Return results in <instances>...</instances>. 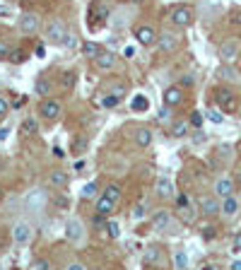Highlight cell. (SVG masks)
I'll use <instances>...</instances> for the list:
<instances>
[{
    "label": "cell",
    "mask_w": 241,
    "mask_h": 270,
    "mask_svg": "<svg viewBox=\"0 0 241 270\" xmlns=\"http://www.w3.org/2000/svg\"><path fill=\"white\" fill-rule=\"evenodd\" d=\"M241 56V41L239 39H229L220 46V58L222 63H234L237 58Z\"/></svg>",
    "instance_id": "cell-1"
},
{
    "label": "cell",
    "mask_w": 241,
    "mask_h": 270,
    "mask_svg": "<svg viewBox=\"0 0 241 270\" xmlns=\"http://www.w3.org/2000/svg\"><path fill=\"white\" fill-rule=\"evenodd\" d=\"M176 212H179V217H181L183 224H193L195 217H198L195 207L190 205V201H188L186 196H179V201H176Z\"/></svg>",
    "instance_id": "cell-2"
},
{
    "label": "cell",
    "mask_w": 241,
    "mask_h": 270,
    "mask_svg": "<svg viewBox=\"0 0 241 270\" xmlns=\"http://www.w3.org/2000/svg\"><path fill=\"white\" fill-rule=\"evenodd\" d=\"M217 104H220V109L222 111H227V114H234L237 111V106H239V101H237V97L229 92V89H217Z\"/></svg>",
    "instance_id": "cell-3"
},
{
    "label": "cell",
    "mask_w": 241,
    "mask_h": 270,
    "mask_svg": "<svg viewBox=\"0 0 241 270\" xmlns=\"http://www.w3.org/2000/svg\"><path fill=\"white\" fill-rule=\"evenodd\" d=\"M169 19H172L176 27H190V22H193V10H190V7H186V5L174 7V10H172V15H169Z\"/></svg>",
    "instance_id": "cell-4"
},
{
    "label": "cell",
    "mask_w": 241,
    "mask_h": 270,
    "mask_svg": "<svg viewBox=\"0 0 241 270\" xmlns=\"http://www.w3.org/2000/svg\"><path fill=\"white\" fill-rule=\"evenodd\" d=\"M65 236H68L70 241H75V244H80V241H82L85 229H82V222H80L77 217L68 219V224H65Z\"/></svg>",
    "instance_id": "cell-5"
},
{
    "label": "cell",
    "mask_w": 241,
    "mask_h": 270,
    "mask_svg": "<svg viewBox=\"0 0 241 270\" xmlns=\"http://www.w3.org/2000/svg\"><path fill=\"white\" fill-rule=\"evenodd\" d=\"M63 36H65V27H63V22L53 19V22L46 27V41H49V44H63Z\"/></svg>",
    "instance_id": "cell-6"
},
{
    "label": "cell",
    "mask_w": 241,
    "mask_h": 270,
    "mask_svg": "<svg viewBox=\"0 0 241 270\" xmlns=\"http://www.w3.org/2000/svg\"><path fill=\"white\" fill-rule=\"evenodd\" d=\"M135 39H138V44L140 46H155L157 44V32L152 29V27H140L138 32H135Z\"/></svg>",
    "instance_id": "cell-7"
},
{
    "label": "cell",
    "mask_w": 241,
    "mask_h": 270,
    "mask_svg": "<svg viewBox=\"0 0 241 270\" xmlns=\"http://www.w3.org/2000/svg\"><path fill=\"white\" fill-rule=\"evenodd\" d=\"M239 210H241V205H239V201L234 198V193H232V196H227V198H222L220 212H222L224 217H237V215H239Z\"/></svg>",
    "instance_id": "cell-8"
},
{
    "label": "cell",
    "mask_w": 241,
    "mask_h": 270,
    "mask_svg": "<svg viewBox=\"0 0 241 270\" xmlns=\"http://www.w3.org/2000/svg\"><path fill=\"white\" fill-rule=\"evenodd\" d=\"M19 29H22L24 34H34V32L39 29V17L32 15V12H24V15L19 17Z\"/></svg>",
    "instance_id": "cell-9"
},
{
    "label": "cell",
    "mask_w": 241,
    "mask_h": 270,
    "mask_svg": "<svg viewBox=\"0 0 241 270\" xmlns=\"http://www.w3.org/2000/svg\"><path fill=\"white\" fill-rule=\"evenodd\" d=\"M155 188H157V196H159L162 201H169V198L174 196V184H172V181H169L167 176H159V179H157V186H155Z\"/></svg>",
    "instance_id": "cell-10"
},
{
    "label": "cell",
    "mask_w": 241,
    "mask_h": 270,
    "mask_svg": "<svg viewBox=\"0 0 241 270\" xmlns=\"http://www.w3.org/2000/svg\"><path fill=\"white\" fill-rule=\"evenodd\" d=\"M29 236H32V227H29L27 222H17L15 229H12V239H15L17 244H27Z\"/></svg>",
    "instance_id": "cell-11"
},
{
    "label": "cell",
    "mask_w": 241,
    "mask_h": 270,
    "mask_svg": "<svg viewBox=\"0 0 241 270\" xmlns=\"http://www.w3.org/2000/svg\"><path fill=\"white\" fill-rule=\"evenodd\" d=\"M157 44H159V49H162L164 53H169V51H174V49L179 46V39H176V34L164 32V34H159V36H157Z\"/></svg>",
    "instance_id": "cell-12"
},
{
    "label": "cell",
    "mask_w": 241,
    "mask_h": 270,
    "mask_svg": "<svg viewBox=\"0 0 241 270\" xmlns=\"http://www.w3.org/2000/svg\"><path fill=\"white\" fill-rule=\"evenodd\" d=\"M234 193V181L232 179H217V184H215V196L217 198H227V196H232Z\"/></svg>",
    "instance_id": "cell-13"
},
{
    "label": "cell",
    "mask_w": 241,
    "mask_h": 270,
    "mask_svg": "<svg viewBox=\"0 0 241 270\" xmlns=\"http://www.w3.org/2000/svg\"><path fill=\"white\" fill-rule=\"evenodd\" d=\"M169 222H172V217H169V210H159V212H155V215H152V227H155L157 232H164V229H169Z\"/></svg>",
    "instance_id": "cell-14"
},
{
    "label": "cell",
    "mask_w": 241,
    "mask_h": 270,
    "mask_svg": "<svg viewBox=\"0 0 241 270\" xmlns=\"http://www.w3.org/2000/svg\"><path fill=\"white\" fill-rule=\"evenodd\" d=\"M220 205H222V202L217 201V198H207V196H205V198L200 201V212L207 215V217H212V215L220 212Z\"/></svg>",
    "instance_id": "cell-15"
},
{
    "label": "cell",
    "mask_w": 241,
    "mask_h": 270,
    "mask_svg": "<svg viewBox=\"0 0 241 270\" xmlns=\"http://www.w3.org/2000/svg\"><path fill=\"white\" fill-rule=\"evenodd\" d=\"M41 114H44L46 118H58L60 116V101H56V99H46V101L41 104Z\"/></svg>",
    "instance_id": "cell-16"
},
{
    "label": "cell",
    "mask_w": 241,
    "mask_h": 270,
    "mask_svg": "<svg viewBox=\"0 0 241 270\" xmlns=\"http://www.w3.org/2000/svg\"><path fill=\"white\" fill-rule=\"evenodd\" d=\"M94 61H97V68H99V70H111V68L116 66V56H114L111 51H102Z\"/></svg>",
    "instance_id": "cell-17"
},
{
    "label": "cell",
    "mask_w": 241,
    "mask_h": 270,
    "mask_svg": "<svg viewBox=\"0 0 241 270\" xmlns=\"http://www.w3.org/2000/svg\"><path fill=\"white\" fill-rule=\"evenodd\" d=\"M44 202H46V193H44L41 188H36L34 193H29V198H27V207H29V210H41V207H44Z\"/></svg>",
    "instance_id": "cell-18"
},
{
    "label": "cell",
    "mask_w": 241,
    "mask_h": 270,
    "mask_svg": "<svg viewBox=\"0 0 241 270\" xmlns=\"http://www.w3.org/2000/svg\"><path fill=\"white\" fill-rule=\"evenodd\" d=\"M183 101V92H181V87H169L167 92H164V104L167 106H176Z\"/></svg>",
    "instance_id": "cell-19"
},
{
    "label": "cell",
    "mask_w": 241,
    "mask_h": 270,
    "mask_svg": "<svg viewBox=\"0 0 241 270\" xmlns=\"http://www.w3.org/2000/svg\"><path fill=\"white\" fill-rule=\"evenodd\" d=\"M135 142H138L140 147H150V142H152V131H150V128H138V131H135Z\"/></svg>",
    "instance_id": "cell-20"
},
{
    "label": "cell",
    "mask_w": 241,
    "mask_h": 270,
    "mask_svg": "<svg viewBox=\"0 0 241 270\" xmlns=\"http://www.w3.org/2000/svg\"><path fill=\"white\" fill-rule=\"evenodd\" d=\"M80 196H82V201H94V198L99 196V186H97L94 181H89V184L82 186V193H80Z\"/></svg>",
    "instance_id": "cell-21"
},
{
    "label": "cell",
    "mask_w": 241,
    "mask_h": 270,
    "mask_svg": "<svg viewBox=\"0 0 241 270\" xmlns=\"http://www.w3.org/2000/svg\"><path fill=\"white\" fill-rule=\"evenodd\" d=\"M49 181H51L53 188H65V186H68V174H65V171H51Z\"/></svg>",
    "instance_id": "cell-22"
},
{
    "label": "cell",
    "mask_w": 241,
    "mask_h": 270,
    "mask_svg": "<svg viewBox=\"0 0 241 270\" xmlns=\"http://www.w3.org/2000/svg\"><path fill=\"white\" fill-rule=\"evenodd\" d=\"M114 205H116V202L111 201V198H109V196H102V198H99V201H97V212H99V215H104V217H106V215H109V212H111V210H114Z\"/></svg>",
    "instance_id": "cell-23"
},
{
    "label": "cell",
    "mask_w": 241,
    "mask_h": 270,
    "mask_svg": "<svg viewBox=\"0 0 241 270\" xmlns=\"http://www.w3.org/2000/svg\"><path fill=\"white\" fill-rule=\"evenodd\" d=\"M220 77H222V80H229V82H239V72L232 68V63H224V68L220 70Z\"/></svg>",
    "instance_id": "cell-24"
},
{
    "label": "cell",
    "mask_w": 241,
    "mask_h": 270,
    "mask_svg": "<svg viewBox=\"0 0 241 270\" xmlns=\"http://www.w3.org/2000/svg\"><path fill=\"white\" fill-rule=\"evenodd\" d=\"M82 53L89 56V58H97V56L102 53V49H99V44H94V41H85V44H82Z\"/></svg>",
    "instance_id": "cell-25"
},
{
    "label": "cell",
    "mask_w": 241,
    "mask_h": 270,
    "mask_svg": "<svg viewBox=\"0 0 241 270\" xmlns=\"http://www.w3.org/2000/svg\"><path fill=\"white\" fill-rule=\"evenodd\" d=\"M34 89H36V94H39V97H49V94H51V84H49V80H46V77H39V80H36V84H34Z\"/></svg>",
    "instance_id": "cell-26"
},
{
    "label": "cell",
    "mask_w": 241,
    "mask_h": 270,
    "mask_svg": "<svg viewBox=\"0 0 241 270\" xmlns=\"http://www.w3.org/2000/svg\"><path fill=\"white\" fill-rule=\"evenodd\" d=\"M188 128H190V123H188V121H179V123H174L172 135H174V137H183V135L188 133Z\"/></svg>",
    "instance_id": "cell-27"
},
{
    "label": "cell",
    "mask_w": 241,
    "mask_h": 270,
    "mask_svg": "<svg viewBox=\"0 0 241 270\" xmlns=\"http://www.w3.org/2000/svg\"><path fill=\"white\" fill-rule=\"evenodd\" d=\"M60 82H63V87H65V89H72V87H75V82H77V75H75L72 70H68V72H63V80H60Z\"/></svg>",
    "instance_id": "cell-28"
},
{
    "label": "cell",
    "mask_w": 241,
    "mask_h": 270,
    "mask_svg": "<svg viewBox=\"0 0 241 270\" xmlns=\"http://www.w3.org/2000/svg\"><path fill=\"white\" fill-rule=\"evenodd\" d=\"M36 128H39V123H36L34 118H24V123H22V133H24V135L36 133Z\"/></svg>",
    "instance_id": "cell-29"
},
{
    "label": "cell",
    "mask_w": 241,
    "mask_h": 270,
    "mask_svg": "<svg viewBox=\"0 0 241 270\" xmlns=\"http://www.w3.org/2000/svg\"><path fill=\"white\" fill-rule=\"evenodd\" d=\"M133 109H135V111H145V109H150V101H147L142 94H138V97L133 99Z\"/></svg>",
    "instance_id": "cell-30"
},
{
    "label": "cell",
    "mask_w": 241,
    "mask_h": 270,
    "mask_svg": "<svg viewBox=\"0 0 241 270\" xmlns=\"http://www.w3.org/2000/svg\"><path fill=\"white\" fill-rule=\"evenodd\" d=\"M60 46H65V49H75L77 46V36L75 34H70V32H65V36H63V44Z\"/></svg>",
    "instance_id": "cell-31"
},
{
    "label": "cell",
    "mask_w": 241,
    "mask_h": 270,
    "mask_svg": "<svg viewBox=\"0 0 241 270\" xmlns=\"http://www.w3.org/2000/svg\"><path fill=\"white\" fill-rule=\"evenodd\" d=\"M207 121H212L215 126H220V123H224V116H222V111H207Z\"/></svg>",
    "instance_id": "cell-32"
},
{
    "label": "cell",
    "mask_w": 241,
    "mask_h": 270,
    "mask_svg": "<svg viewBox=\"0 0 241 270\" xmlns=\"http://www.w3.org/2000/svg\"><path fill=\"white\" fill-rule=\"evenodd\" d=\"M106 234H109L111 239H119V234H120L119 222H106Z\"/></svg>",
    "instance_id": "cell-33"
},
{
    "label": "cell",
    "mask_w": 241,
    "mask_h": 270,
    "mask_svg": "<svg viewBox=\"0 0 241 270\" xmlns=\"http://www.w3.org/2000/svg\"><path fill=\"white\" fill-rule=\"evenodd\" d=\"M7 58H10L12 63H24V61H27L24 51H19V49H17V51H10V56H7Z\"/></svg>",
    "instance_id": "cell-34"
},
{
    "label": "cell",
    "mask_w": 241,
    "mask_h": 270,
    "mask_svg": "<svg viewBox=\"0 0 241 270\" xmlns=\"http://www.w3.org/2000/svg\"><path fill=\"white\" fill-rule=\"evenodd\" d=\"M104 196H109V198H111L114 202H119V198H120V188H119V186H109Z\"/></svg>",
    "instance_id": "cell-35"
},
{
    "label": "cell",
    "mask_w": 241,
    "mask_h": 270,
    "mask_svg": "<svg viewBox=\"0 0 241 270\" xmlns=\"http://www.w3.org/2000/svg\"><path fill=\"white\" fill-rule=\"evenodd\" d=\"M119 101H120V97H116L114 92H111L109 97H104V106H109V109H114V106H116Z\"/></svg>",
    "instance_id": "cell-36"
},
{
    "label": "cell",
    "mask_w": 241,
    "mask_h": 270,
    "mask_svg": "<svg viewBox=\"0 0 241 270\" xmlns=\"http://www.w3.org/2000/svg\"><path fill=\"white\" fill-rule=\"evenodd\" d=\"M174 261H176V268H186V266H188V256H186L183 251H179V253L174 256Z\"/></svg>",
    "instance_id": "cell-37"
},
{
    "label": "cell",
    "mask_w": 241,
    "mask_h": 270,
    "mask_svg": "<svg viewBox=\"0 0 241 270\" xmlns=\"http://www.w3.org/2000/svg\"><path fill=\"white\" fill-rule=\"evenodd\" d=\"M32 268H36V270H49V268H51V263H49V261H44V258H36V261L32 263Z\"/></svg>",
    "instance_id": "cell-38"
},
{
    "label": "cell",
    "mask_w": 241,
    "mask_h": 270,
    "mask_svg": "<svg viewBox=\"0 0 241 270\" xmlns=\"http://www.w3.org/2000/svg\"><path fill=\"white\" fill-rule=\"evenodd\" d=\"M190 126H193V128H200V126H203V114L195 111V114L190 116Z\"/></svg>",
    "instance_id": "cell-39"
},
{
    "label": "cell",
    "mask_w": 241,
    "mask_h": 270,
    "mask_svg": "<svg viewBox=\"0 0 241 270\" xmlns=\"http://www.w3.org/2000/svg\"><path fill=\"white\" fill-rule=\"evenodd\" d=\"M85 147H87V140H85V137H80V140L75 142V147H72V150H75V154H82V152H85Z\"/></svg>",
    "instance_id": "cell-40"
},
{
    "label": "cell",
    "mask_w": 241,
    "mask_h": 270,
    "mask_svg": "<svg viewBox=\"0 0 241 270\" xmlns=\"http://www.w3.org/2000/svg\"><path fill=\"white\" fill-rule=\"evenodd\" d=\"M155 261H157V249H150L145 253V263H155Z\"/></svg>",
    "instance_id": "cell-41"
},
{
    "label": "cell",
    "mask_w": 241,
    "mask_h": 270,
    "mask_svg": "<svg viewBox=\"0 0 241 270\" xmlns=\"http://www.w3.org/2000/svg\"><path fill=\"white\" fill-rule=\"evenodd\" d=\"M193 82H195V77H193V75H183V77H181V84H183V87H190Z\"/></svg>",
    "instance_id": "cell-42"
},
{
    "label": "cell",
    "mask_w": 241,
    "mask_h": 270,
    "mask_svg": "<svg viewBox=\"0 0 241 270\" xmlns=\"http://www.w3.org/2000/svg\"><path fill=\"white\" fill-rule=\"evenodd\" d=\"M133 217H135V219H142V217H145V207H142V205H138V207H135V212H133Z\"/></svg>",
    "instance_id": "cell-43"
},
{
    "label": "cell",
    "mask_w": 241,
    "mask_h": 270,
    "mask_svg": "<svg viewBox=\"0 0 241 270\" xmlns=\"http://www.w3.org/2000/svg\"><path fill=\"white\" fill-rule=\"evenodd\" d=\"M203 236H205V239H212V236H215V227H203Z\"/></svg>",
    "instance_id": "cell-44"
},
{
    "label": "cell",
    "mask_w": 241,
    "mask_h": 270,
    "mask_svg": "<svg viewBox=\"0 0 241 270\" xmlns=\"http://www.w3.org/2000/svg\"><path fill=\"white\" fill-rule=\"evenodd\" d=\"M229 22H232L234 27H241V10H239V12H234V15H232V19H229Z\"/></svg>",
    "instance_id": "cell-45"
},
{
    "label": "cell",
    "mask_w": 241,
    "mask_h": 270,
    "mask_svg": "<svg viewBox=\"0 0 241 270\" xmlns=\"http://www.w3.org/2000/svg\"><path fill=\"white\" fill-rule=\"evenodd\" d=\"M123 56H125V58H133V56H135V46H125V49H123Z\"/></svg>",
    "instance_id": "cell-46"
},
{
    "label": "cell",
    "mask_w": 241,
    "mask_h": 270,
    "mask_svg": "<svg viewBox=\"0 0 241 270\" xmlns=\"http://www.w3.org/2000/svg\"><path fill=\"white\" fill-rule=\"evenodd\" d=\"M7 56H10V49H7V46L0 41V58H7Z\"/></svg>",
    "instance_id": "cell-47"
},
{
    "label": "cell",
    "mask_w": 241,
    "mask_h": 270,
    "mask_svg": "<svg viewBox=\"0 0 241 270\" xmlns=\"http://www.w3.org/2000/svg\"><path fill=\"white\" fill-rule=\"evenodd\" d=\"M5 114H7V101L0 97V116H5Z\"/></svg>",
    "instance_id": "cell-48"
},
{
    "label": "cell",
    "mask_w": 241,
    "mask_h": 270,
    "mask_svg": "<svg viewBox=\"0 0 241 270\" xmlns=\"http://www.w3.org/2000/svg\"><path fill=\"white\" fill-rule=\"evenodd\" d=\"M111 92H114V94H116V97H123V94H125V87H114V89H111Z\"/></svg>",
    "instance_id": "cell-49"
},
{
    "label": "cell",
    "mask_w": 241,
    "mask_h": 270,
    "mask_svg": "<svg viewBox=\"0 0 241 270\" xmlns=\"http://www.w3.org/2000/svg\"><path fill=\"white\" fill-rule=\"evenodd\" d=\"M234 251H241V232L237 234V239H234Z\"/></svg>",
    "instance_id": "cell-50"
},
{
    "label": "cell",
    "mask_w": 241,
    "mask_h": 270,
    "mask_svg": "<svg viewBox=\"0 0 241 270\" xmlns=\"http://www.w3.org/2000/svg\"><path fill=\"white\" fill-rule=\"evenodd\" d=\"M10 135V128H0V140H5Z\"/></svg>",
    "instance_id": "cell-51"
},
{
    "label": "cell",
    "mask_w": 241,
    "mask_h": 270,
    "mask_svg": "<svg viewBox=\"0 0 241 270\" xmlns=\"http://www.w3.org/2000/svg\"><path fill=\"white\" fill-rule=\"evenodd\" d=\"M44 53H46L44 46H36V58H44Z\"/></svg>",
    "instance_id": "cell-52"
},
{
    "label": "cell",
    "mask_w": 241,
    "mask_h": 270,
    "mask_svg": "<svg viewBox=\"0 0 241 270\" xmlns=\"http://www.w3.org/2000/svg\"><path fill=\"white\" fill-rule=\"evenodd\" d=\"M7 15H10V10L5 5H0V17H7Z\"/></svg>",
    "instance_id": "cell-53"
},
{
    "label": "cell",
    "mask_w": 241,
    "mask_h": 270,
    "mask_svg": "<svg viewBox=\"0 0 241 270\" xmlns=\"http://www.w3.org/2000/svg\"><path fill=\"white\" fill-rule=\"evenodd\" d=\"M70 270H85L82 263H70Z\"/></svg>",
    "instance_id": "cell-54"
},
{
    "label": "cell",
    "mask_w": 241,
    "mask_h": 270,
    "mask_svg": "<svg viewBox=\"0 0 241 270\" xmlns=\"http://www.w3.org/2000/svg\"><path fill=\"white\" fill-rule=\"evenodd\" d=\"M232 270H241V261H232V266H229Z\"/></svg>",
    "instance_id": "cell-55"
},
{
    "label": "cell",
    "mask_w": 241,
    "mask_h": 270,
    "mask_svg": "<svg viewBox=\"0 0 241 270\" xmlns=\"http://www.w3.org/2000/svg\"><path fill=\"white\" fill-rule=\"evenodd\" d=\"M56 202H58L60 207H68V201H65V198H56Z\"/></svg>",
    "instance_id": "cell-56"
},
{
    "label": "cell",
    "mask_w": 241,
    "mask_h": 270,
    "mask_svg": "<svg viewBox=\"0 0 241 270\" xmlns=\"http://www.w3.org/2000/svg\"><path fill=\"white\" fill-rule=\"evenodd\" d=\"M135 2H140V0H135Z\"/></svg>",
    "instance_id": "cell-57"
}]
</instances>
